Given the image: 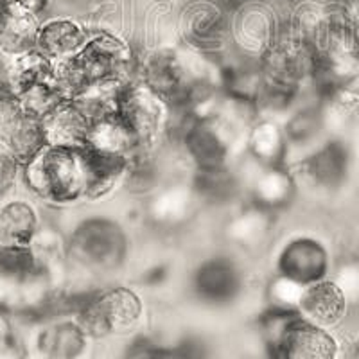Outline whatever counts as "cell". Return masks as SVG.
I'll return each instance as SVG.
<instances>
[{
  "label": "cell",
  "mask_w": 359,
  "mask_h": 359,
  "mask_svg": "<svg viewBox=\"0 0 359 359\" xmlns=\"http://www.w3.org/2000/svg\"><path fill=\"white\" fill-rule=\"evenodd\" d=\"M246 149L259 168L286 165L290 142L284 126L275 123L273 118H261L253 123L246 133Z\"/></svg>",
  "instance_id": "9a60e30c"
},
{
  "label": "cell",
  "mask_w": 359,
  "mask_h": 359,
  "mask_svg": "<svg viewBox=\"0 0 359 359\" xmlns=\"http://www.w3.org/2000/svg\"><path fill=\"white\" fill-rule=\"evenodd\" d=\"M67 253L78 264L107 273L123 266L128 255V237L115 221L92 217L74 230L67 243Z\"/></svg>",
  "instance_id": "3957f363"
},
{
  "label": "cell",
  "mask_w": 359,
  "mask_h": 359,
  "mask_svg": "<svg viewBox=\"0 0 359 359\" xmlns=\"http://www.w3.org/2000/svg\"><path fill=\"white\" fill-rule=\"evenodd\" d=\"M45 144L83 149L92 118L74 99H63L40 118Z\"/></svg>",
  "instance_id": "30bf717a"
},
{
  "label": "cell",
  "mask_w": 359,
  "mask_h": 359,
  "mask_svg": "<svg viewBox=\"0 0 359 359\" xmlns=\"http://www.w3.org/2000/svg\"><path fill=\"white\" fill-rule=\"evenodd\" d=\"M38 264L40 261L31 246H0V307H17L22 280Z\"/></svg>",
  "instance_id": "ac0fdd59"
},
{
  "label": "cell",
  "mask_w": 359,
  "mask_h": 359,
  "mask_svg": "<svg viewBox=\"0 0 359 359\" xmlns=\"http://www.w3.org/2000/svg\"><path fill=\"white\" fill-rule=\"evenodd\" d=\"M250 191H252V205L275 214L293 201L297 185L286 165L259 168V172L252 180Z\"/></svg>",
  "instance_id": "2e32d148"
},
{
  "label": "cell",
  "mask_w": 359,
  "mask_h": 359,
  "mask_svg": "<svg viewBox=\"0 0 359 359\" xmlns=\"http://www.w3.org/2000/svg\"><path fill=\"white\" fill-rule=\"evenodd\" d=\"M277 359H336L338 343L327 329L293 314L282 331L271 339Z\"/></svg>",
  "instance_id": "52a82bcc"
},
{
  "label": "cell",
  "mask_w": 359,
  "mask_h": 359,
  "mask_svg": "<svg viewBox=\"0 0 359 359\" xmlns=\"http://www.w3.org/2000/svg\"><path fill=\"white\" fill-rule=\"evenodd\" d=\"M232 49L239 57L261 62L278 38L273 15L257 2H250L237 9L229 24Z\"/></svg>",
  "instance_id": "8992f818"
},
{
  "label": "cell",
  "mask_w": 359,
  "mask_h": 359,
  "mask_svg": "<svg viewBox=\"0 0 359 359\" xmlns=\"http://www.w3.org/2000/svg\"><path fill=\"white\" fill-rule=\"evenodd\" d=\"M196 196L210 203H229L239 192V178L233 175L229 165L214 169H198L194 178Z\"/></svg>",
  "instance_id": "603a6c76"
},
{
  "label": "cell",
  "mask_w": 359,
  "mask_h": 359,
  "mask_svg": "<svg viewBox=\"0 0 359 359\" xmlns=\"http://www.w3.org/2000/svg\"><path fill=\"white\" fill-rule=\"evenodd\" d=\"M83 149L45 146L33 160H29L22 168L27 187L36 196L56 205L72 203L86 196Z\"/></svg>",
  "instance_id": "6da1fadb"
},
{
  "label": "cell",
  "mask_w": 359,
  "mask_h": 359,
  "mask_svg": "<svg viewBox=\"0 0 359 359\" xmlns=\"http://www.w3.org/2000/svg\"><path fill=\"white\" fill-rule=\"evenodd\" d=\"M329 255L325 246L313 237H294L282 248L277 259V273L311 286L327 277Z\"/></svg>",
  "instance_id": "ba28073f"
},
{
  "label": "cell",
  "mask_w": 359,
  "mask_h": 359,
  "mask_svg": "<svg viewBox=\"0 0 359 359\" xmlns=\"http://www.w3.org/2000/svg\"><path fill=\"white\" fill-rule=\"evenodd\" d=\"M348 309V300L341 287L334 280L314 282L311 286H306L298 306V314L306 322L314 325L329 329L334 327L345 318Z\"/></svg>",
  "instance_id": "8fae6325"
},
{
  "label": "cell",
  "mask_w": 359,
  "mask_h": 359,
  "mask_svg": "<svg viewBox=\"0 0 359 359\" xmlns=\"http://www.w3.org/2000/svg\"><path fill=\"white\" fill-rule=\"evenodd\" d=\"M90 336L79 322H54L41 329L36 345L45 359H78L85 352Z\"/></svg>",
  "instance_id": "d6986e66"
},
{
  "label": "cell",
  "mask_w": 359,
  "mask_h": 359,
  "mask_svg": "<svg viewBox=\"0 0 359 359\" xmlns=\"http://www.w3.org/2000/svg\"><path fill=\"white\" fill-rule=\"evenodd\" d=\"M20 168V162L11 153L0 147V196H4L6 192L15 185Z\"/></svg>",
  "instance_id": "f1b7e54d"
},
{
  "label": "cell",
  "mask_w": 359,
  "mask_h": 359,
  "mask_svg": "<svg viewBox=\"0 0 359 359\" xmlns=\"http://www.w3.org/2000/svg\"><path fill=\"white\" fill-rule=\"evenodd\" d=\"M8 309L0 307V348H8L11 345H17V339H15V332H13L11 320H9Z\"/></svg>",
  "instance_id": "4dcf8cb0"
},
{
  "label": "cell",
  "mask_w": 359,
  "mask_h": 359,
  "mask_svg": "<svg viewBox=\"0 0 359 359\" xmlns=\"http://www.w3.org/2000/svg\"><path fill=\"white\" fill-rule=\"evenodd\" d=\"M85 151L86 171V198H102L114 191L130 172L131 160L118 156L101 155V153Z\"/></svg>",
  "instance_id": "44dd1931"
},
{
  "label": "cell",
  "mask_w": 359,
  "mask_h": 359,
  "mask_svg": "<svg viewBox=\"0 0 359 359\" xmlns=\"http://www.w3.org/2000/svg\"><path fill=\"white\" fill-rule=\"evenodd\" d=\"M79 325L90 338L128 334L139 325L144 314L142 300L128 287H111L86 294L76 304Z\"/></svg>",
  "instance_id": "7a4b0ae2"
},
{
  "label": "cell",
  "mask_w": 359,
  "mask_h": 359,
  "mask_svg": "<svg viewBox=\"0 0 359 359\" xmlns=\"http://www.w3.org/2000/svg\"><path fill=\"white\" fill-rule=\"evenodd\" d=\"M169 107L171 104L162 95L156 94L151 86L139 81L124 86L118 95L117 114L126 121L144 146L169 128Z\"/></svg>",
  "instance_id": "5b68a950"
},
{
  "label": "cell",
  "mask_w": 359,
  "mask_h": 359,
  "mask_svg": "<svg viewBox=\"0 0 359 359\" xmlns=\"http://www.w3.org/2000/svg\"><path fill=\"white\" fill-rule=\"evenodd\" d=\"M271 216L273 214L264 210V208L252 205L229 224L230 239L243 246L259 245L268 233Z\"/></svg>",
  "instance_id": "d4e9b609"
},
{
  "label": "cell",
  "mask_w": 359,
  "mask_h": 359,
  "mask_svg": "<svg viewBox=\"0 0 359 359\" xmlns=\"http://www.w3.org/2000/svg\"><path fill=\"white\" fill-rule=\"evenodd\" d=\"M192 287L203 302L223 306L232 302L243 287V275L229 257H212L194 271Z\"/></svg>",
  "instance_id": "9c48e42d"
},
{
  "label": "cell",
  "mask_w": 359,
  "mask_h": 359,
  "mask_svg": "<svg viewBox=\"0 0 359 359\" xmlns=\"http://www.w3.org/2000/svg\"><path fill=\"white\" fill-rule=\"evenodd\" d=\"M304 290H306V286L277 273V277L269 282L268 286L269 306H271V309L277 311L298 313V306H300V300H302Z\"/></svg>",
  "instance_id": "4316f807"
},
{
  "label": "cell",
  "mask_w": 359,
  "mask_h": 359,
  "mask_svg": "<svg viewBox=\"0 0 359 359\" xmlns=\"http://www.w3.org/2000/svg\"><path fill=\"white\" fill-rule=\"evenodd\" d=\"M348 168L347 149L341 142H325L304 160V172L320 187H338L345 180Z\"/></svg>",
  "instance_id": "ffe728a7"
},
{
  "label": "cell",
  "mask_w": 359,
  "mask_h": 359,
  "mask_svg": "<svg viewBox=\"0 0 359 359\" xmlns=\"http://www.w3.org/2000/svg\"><path fill=\"white\" fill-rule=\"evenodd\" d=\"M323 126V115L320 107H302L290 115L284 124L287 142L291 146H307L320 135Z\"/></svg>",
  "instance_id": "484cf974"
},
{
  "label": "cell",
  "mask_w": 359,
  "mask_h": 359,
  "mask_svg": "<svg viewBox=\"0 0 359 359\" xmlns=\"http://www.w3.org/2000/svg\"><path fill=\"white\" fill-rule=\"evenodd\" d=\"M0 359H22V352L18 345H11L8 348H0Z\"/></svg>",
  "instance_id": "1f68e13d"
},
{
  "label": "cell",
  "mask_w": 359,
  "mask_h": 359,
  "mask_svg": "<svg viewBox=\"0 0 359 359\" xmlns=\"http://www.w3.org/2000/svg\"><path fill=\"white\" fill-rule=\"evenodd\" d=\"M54 76V63L49 57L38 53L36 49L31 53L20 54L13 57L8 70V83L17 94H22L31 86L40 83L50 81Z\"/></svg>",
  "instance_id": "7402d4cb"
},
{
  "label": "cell",
  "mask_w": 359,
  "mask_h": 359,
  "mask_svg": "<svg viewBox=\"0 0 359 359\" xmlns=\"http://www.w3.org/2000/svg\"><path fill=\"white\" fill-rule=\"evenodd\" d=\"M194 189L171 187L156 194L151 201L153 219L163 224H180L187 219L194 207Z\"/></svg>",
  "instance_id": "cb8c5ba5"
},
{
  "label": "cell",
  "mask_w": 359,
  "mask_h": 359,
  "mask_svg": "<svg viewBox=\"0 0 359 359\" xmlns=\"http://www.w3.org/2000/svg\"><path fill=\"white\" fill-rule=\"evenodd\" d=\"M45 146L40 117L25 110L9 83H0V147L24 168Z\"/></svg>",
  "instance_id": "277c9868"
},
{
  "label": "cell",
  "mask_w": 359,
  "mask_h": 359,
  "mask_svg": "<svg viewBox=\"0 0 359 359\" xmlns=\"http://www.w3.org/2000/svg\"><path fill=\"white\" fill-rule=\"evenodd\" d=\"M142 144L137 139V135L117 111L94 118L90 124L85 144V147L90 151L128 160L133 158L135 151Z\"/></svg>",
  "instance_id": "4fadbf2b"
},
{
  "label": "cell",
  "mask_w": 359,
  "mask_h": 359,
  "mask_svg": "<svg viewBox=\"0 0 359 359\" xmlns=\"http://www.w3.org/2000/svg\"><path fill=\"white\" fill-rule=\"evenodd\" d=\"M40 27L38 13L6 0L0 13V50L11 57L31 53L36 49Z\"/></svg>",
  "instance_id": "7c38bea8"
},
{
  "label": "cell",
  "mask_w": 359,
  "mask_h": 359,
  "mask_svg": "<svg viewBox=\"0 0 359 359\" xmlns=\"http://www.w3.org/2000/svg\"><path fill=\"white\" fill-rule=\"evenodd\" d=\"M124 359H200L192 347H162L149 339H137L131 343Z\"/></svg>",
  "instance_id": "83f0119b"
},
{
  "label": "cell",
  "mask_w": 359,
  "mask_h": 359,
  "mask_svg": "<svg viewBox=\"0 0 359 359\" xmlns=\"http://www.w3.org/2000/svg\"><path fill=\"white\" fill-rule=\"evenodd\" d=\"M334 282L341 287V291L345 293L348 302H351L352 298L358 300L359 298V264L343 266V268L338 271V278H336Z\"/></svg>",
  "instance_id": "f546056e"
},
{
  "label": "cell",
  "mask_w": 359,
  "mask_h": 359,
  "mask_svg": "<svg viewBox=\"0 0 359 359\" xmlns=\"http://www.w3.org/2000/svg\"><path fill=\"white\" fill-rule=\"evenodd\" d=\"M88 41L85 29L69 18H54L41 24L36 40V50L53 63L76 56Z\"/></svg>",
  "instance_id": "5bb4252c"
},
{
  "label": "cell",
  "mask_w": 359,
  "mask_h": 359,
  "mask_svg": "<svg viewBox=\"0 0 359 359\" xmlns=\"http://www.w3.org/2000/svg\"><path fill=\"white\" fill-rule=\"evenodd\" d=\"M6 6V0H0V13H2V9H4Z\"/></svg>",
  "instance_id": "d6a6232c"
},
{
  "label": "cell",
  "mask_w": 359,
  "mask_h": 359,
  "mask_svg": "<svg viewBox=\"0 0 359 359\" xmlns=\"http://www.w3.org/2000/svg\"><path fill=\"white\" fill-rule=\"evenodd\" d=\"M40 232V217L24 200H13L0 207V246L27 248Z\"/></svg>",
  "instance_id": "e0dca14e"
}]
</instances>
